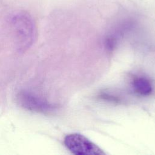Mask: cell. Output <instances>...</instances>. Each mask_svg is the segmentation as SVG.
<instances>
[{"label": "cell", "instance_id": "cell-1", "mask_svg": "<svg viewBox=\"0 0 155 155\" xmlns=\"http://www.w3.org/2000/svg\"><path fill=\"white\" fill-rule=\"evenodd\" d=\"M12 22L19 40L20 49H27L36 37V28L32 18L26 13H19L13 17Z\"/></svg>", "mask_w": 155, "mask_h": 155}, {"label": "cell", "instance_id": "cell-2", "mask_svg": "<svg viewBox=\"0 0 155 155\" xmlns=\"http://www.w3.org/2000/svg\"><path fill=\"white\" fill-rule=\"evenodd\" d=\"M67 148L74 154L105 155V153L84 136L73 133L67 135L64 140Z\"/></svg>", "mask_w": 155, "mask_h": 155}, {"label": "cell", "instance_id": "cell-3", "mask_svg": "<svg viewBox=\"0 0 155 155\" xmlns=\"http://www.w3.org/2000/svg\"><path fill=\"white\" fill-rule=\"evenodd\" d=\"M17 101L22 108L33 112L46 114L50 113L56 109L54 105L25 91L19 93L17 96Z\"/></svg>", "mask_w": 155, "mask_h": 155}, {"label": "cell", "instance_id": "cell-4", "mask_svg": "<svg viewBox=\"0 0 155 155\" xmlns=\"http://www.w3.org/2000/svg\"><path fill=\"white\" fill-rule=\"evenodd\" d=\"M132 86L136 93L143 96L149 95L153 91L151 82L143 77L134 78L132 82Z\"/></svg>", "mask_w": 155, "mask_h": 155}]
</instances>
